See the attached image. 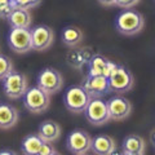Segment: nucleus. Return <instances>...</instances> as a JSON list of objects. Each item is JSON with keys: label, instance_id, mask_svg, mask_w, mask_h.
<instances>
[{"label": "nucleus", "instance_id": "nucleus-1", "mask_svg": "<svg viewBox=\"0 0 155 155\" xmlns=\"http://www.w3.org/2000/svg\"><path fill=\"white\" fill-rule=\"evenodd\" d=\"M143 27H145L143 14L137 11H133L132 8L120 12L115 19V28L122 35L125 36L136 35V34L141 32Z\"/></svg>", "mask_w": 155, "mask_h": 155}, {"label": "nucleus", "instance_id": "nucleus-2", "mask_svg": "<svg viewBox=\"0 0 155 155\" xmlns=\"http://www.w3.org/2000/svg\"><path fill=\"white\" fill-rule=\"evenodd\" d=\"M25 107L32 114H43L49 107L51 104V94H48L38 85L30 87L22 96Z\"/></svg>", "mask_w": 155, "mask_h": 155}, {"label": "nucleus", "instance_id": "nucleus-3", "mask_svg": "<svg viewBox=\"0 0 155 155\" xmlns=\"http://www.w3.org/2000/svg\"><path fill=\"white\" fill-rule=\"evenodd\" d=\"M91 101V96L87 93L83 85H71L64 93V104L66 109L72 114H81Z\"/></svg>", "mask_w": 155, "mask_h": 155}, {"label": "nucleus", "instance_id": "nucleus-4", "mask_svg": "<svg viewBox=\"0 0 155 155\" xmlns=\"http://www.w3.org/2000/svg\"><path fill=\"white\" fill-rule=\"evenodd\" d=\"M109 85H110V92L118 94L127 93L134 85V76L128 69L124 66H116L113 70V72L109 75Z\"/></svg>", "mask_w": 155, "mask_h": 155}, {"label": "nucleus", "instance_id": "nucleus-5", "mask_svg": "<svg viewBox=\"0 0 155 155\" xmlns=\"http://www.w3.org/2000/svg\"><path fill=\"white\" fill-rule=\"evenodd\" d=\"M3 89L8 98L18 100L22 98L23 93L27 89V78L22 72L11 71L3 79Z\"/></svg>", "mask_w": 155, "mask_h": 155}, {"label": "nucleus", "instance_id": "nucleus-6", "mask_svg": "<svg viewBox=\"0 0 155 155\" xmlns=\"http://www.w3.org/2000/svg\"><path fill=\"white\" fill-rule=\"evenodd\" d=\"M36 85L47 92L48 94H56L64 87V76L60 71L53 69V67H45L38 75Z\"/></svg>", "mask_w": 155, "mask_h": 155}, {"label": "nucleus", "instance_id": "nucleus-7", "mask_svg": "<svg viewBox=\"0 0 155 155\" xmlns=\"http://www.w3.org/2000/svg\"><path fill=\"white\" fill-rule=\"evenodd\" d=\"M87 120L96 127L106 124L110 120L109 110H107V104L101 97H96V98H91V101L87 105L85 110L83 111Z\"/></svg>", "mask_w": 155, "mask_h": 155}, {"label": "nucleus", "instance_id": "nucleus-8", "mask_svg": "<svg viewBox=\"0 0 155 155\" xmlns=\"http://www.w3.org/2000/svg\"><path fill=\"white\" fill-rule=\"evenodd\" d=\"M8 45L14 53H18V54H25V53L32 51L31 30L30 28L11 27L8 35Z\"/></svg>", "mask_w": 155, "mask_h": 155}, {"label": "nucleus", "instance_id": "nucleus-9", "mask_svg": "<svg viewBox=\"0 0 155 155\" xmlns=\"http://www.w3.org/2000/svg\"><path fill=\"white\" fill-rule=\"evenodd\" d=\"M92 137L83 129H74L66 138V147L71 154L84 155L91 150Z\"/></svg>", "mask_w": 155, "mask_h": 155}, {"label": "nucleus", "instance_id": "nucleus-10", "mask_svg": "<svg viewBox=\"0 0 155 155\" xmlns=\"http://www.w3.org/2000/svg\"><path fill=\"white\" fill-rule=\"evenodd\" d=\"M54 41V31L47 25H38L31 30V48L36 52L49 49Z\"/></svg>", "mask_w": 155, "mask_h": 155}, {"label": "nucleus", "instance_id": "nucleus-11", "mask_svg": "<svg viewBox=\"0 0 155 155\" xmlns=\"http://www.w3.org/2000/svg\"><path fill=\"white\" fill-rule=\"evenodd\" d=\"M107 110L110 115V120L122 122L125 120L132 113V104L128 98H125L122 94H116L107 101Z\"/></svg>", "mask_w": 155, "mask_h": 155}, {"label": "nucleus", "instance_id": "nucleus-12", "mask_svg": "<svg viewBox=\"0 0 155 155\" xmlns=\"http://www.w3.org/2000/svg\"><path fill=\"white\" fill-rule=\"evenodd\" d=\"M84 89L87 93L91 96V98H96V97H102L107 94L110 92L109 79L106 76L100 75H88L84 81Z\"/></svg>", "mask_w": 155, "mask_h": 155}, {"label": "nucleus", "instance_id": "nucleus-13", "mask_svg": "<svg viewBox=\"0 0 155 155\" xmlns=\"http://www.w3.org/2000/svg\"><path fill=\"white\" fill-rule=\"evenodd\" d=\"M116 66L118 65L115 62L110 61L105 56L94 54L88 61V71H89L88 75H100V76L109 78V75L113 72V70Z\"/></svg>", "mask_w": 155, "mask_h": 155}, {"label": "nucleus", "instance_id": "nucleus-14", "mask_svg": "<svg viewBox=\"0 0 155 155\" xmlns=\"http://www.w3.org/2000/svg\"><path fill=\"white\" fill-rule=\"evenodd\" d=\"M116 147L115 140L109 134H98L92 138L91 150L97 155H111L113 150Z\"/></svg>", "mask_w": 155, "mask_h": 155}, {"label": "nucleus", "instance_id": "nucleus-15", "mask_svg": "<svg viewBox=\"0 0 155 155\" xmlns=\"http://www.w3.org/2000/svg\"><path fill=\"white\" fill-rule=\"evenodd\" d=\"M122 151L128 155H143L146 151V142L141 136L129 134L123 140Z\"/></svg>", "mask_w": 155, "mask_h": 155}, {"label": "nucleus", "instance_id": "nucleus-16", "mask_svg": "<svg viewBox=\"0 0 155 155\" xmlns=\"http://www.w3.org/2000/svg\"><path fill=\"white\" fill-rule=\"evenodd\" d=\"M61 133H62L61 125L57 122H53V120H45V122L40 123L38 128V134L40 136V138L44 142L53 143L60 138Z\"/></svg>", "mask_w": 155, "mask_h": 155}, {"label": "nucleus", "instance_id": "nucleus-17", "mask_svg": "<svg viewBox=\"0 0 155 155\" xmlns=\"http://www.w3.org/2000/svg\"><path fill=\"white\" fill-rule=\"evenodd\" d=\"M7 21L11 27H19V28H30L32 25V16L30 11L22 8H14L11 16L7 18Z\"/></svg>", "mask_w": 155, "mask_h": 155}, {"label": "nucleus", "instance_id": "nucleus-18", "mask_svg": "<svg viewBox=\"0 0 155 155\" xmlns=\"http://www.w3.org/2000/svg\"><path fill=\"white\" fill-rule=\"evenodd\" d=\"M18 122V110L9 104H0V129H9Z\"/></svg>", "mask_w": 155, "mask_h": 155}, {"label": "nucleus", "instance_id": "nucleus-19", "mask_svg": "<svg viewBox=\"0 0 155 155\" xmlns=\"http://www.w3.org/2000/svg\"><path fill=\"white\" fill-rule=\"evenodd\" d=\"M61 39L65 45L70 47V48H75L83 41L84 34L79 27L71 25V26H66L64 30H62Z\"/></svg>", "mask_w": 155, "mask_h": 155}, {"label": "nucleus", "instance_id": "nucleus-20", "mask_svg": "<svg viewBox=\"0 0 155 155\" xmlns=\"http://www.w3.org/2000/svg\"><path fill=\"white\" fill-rule=\"evenodd\" d=\"M44 141L40 138V136L38 133H32L26 136L21 142V150L23 154L26 155H38L39 150L43 146Z\"/></svg>", "mask_w": 155, "mask_h": 155}, {"label": "nucleus", "instance_id": "nucleus-21", "mask_svg": "<svg viewBox=\"0 0 155 155\" xmlns=\"http://www.w3.org/2000/svg\"><path fill=\"white\" fill-rule=\"evenodd\" d=\"M91 57L85 49H72L67 53V62L71 67L80 70L85 64H88Z\"/></svg>", "mask_w": 155, "mask_h": 155}, {"label": "nucleus", "instance_id": "nucleus-22", "mask_svg": "<svg viewBox=\"0 0 155 155\" xmlns=\"http://www.w3.org/2000/svg\"><path fill=\"white\" fill-rule=\"evenodd\" d=\"M14 70L13 61L8 56L0 53V80H3L9 72Z\"/></svg>", "mask_w": 155, "mask_h": 155}, {"label": "nucleus", "instance_id": "nucleus-23", "mask_svg": "<svg viewBox=\"0 0 155 155\" xmlns=\"http://www.w3.org/2000/svg\"><path fill=\"white\" fill-rule=\"evenodd\" d=\"M14 8L16 5L13 0H0V18L7 19L14 11Z\"/></svg>", "mask_w": 155, "mask_h": 155}, {"label": "nucleus", "instance_id": "nucleus-24", "mask_svg": "<svg viewBox=\"0 0 155 155\" xmlns=\"http://www.w3.org/2000/svg\"><path fill=\"white\" fill-rule=\"evenodd\" d=\"M16 8H22V9H27L30 11L32 8H36L41 4L43 0H13Z\"/></svg>", "mask_w": 155, "mask_h": 155}, {"label": "nucleus", "instance_id": "nucleus-25", "mask_svg": "<svg viewBox=\"0 0 155 155\" xmlns=\"http://www.w3.org/2000/svg\"><path fill=\"white\" fill-rule=\"evenodd\" d=\"M53 154H58V151L51 142H44L38 153V155H53Z\"/></svg>", "mask_w": 155, "mask_h": 155}, {"label": "nucleus", "instance_id": "nucleus-26", "mask_svg": "<svg viewBox=\"0 0 155 155\" xmlns=\"http://www.w3.org/2000/svg\"><path fill=\"white\" fill-rule=\"evenodd\" d=\"M138 3H140V0H116L115 5H118L123 9H130L137 5Z\"/></svg>", "mask_w": 155, "mask_h": 155}, {"label": "nucleus", "instance_id": "nucleus-27", "mask_svg": "<svg viewBox=\"0 0 155 155\" xmlns=\"http://www.w3.org/2000/svg\"><path fill=\"white\" fill-rule=\"evenodd\" d=\"M115 2L116 0H98V3L104 7H113L115 5Z\"/></svg>", "mask_w": 155, "mask_h": 155}, {"label": "nucleus", "instance_id": "nucleus-28", "mask_svg": "<svg viewBox=\"0 0 155 155\" xmlns=\"http://www.w3.org/2000/svg\"><path fill=\"white\" fill-rule=\"evenodd\" d=\"M4 154L16 155V151H13V150H0V155H4Z\"/></svg>", "mask_w": 155, "mask_h": 155}]
</instances>
